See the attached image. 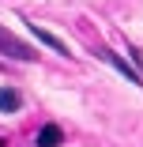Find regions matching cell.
I'll return each instance as SVG.
<instances>
[{
  "label": "cell",
  "instance_id": "1",
  "mask_svg": "<svg viewBox=\"0 0 143 147\" xmlns=\"http://www.w3.org/2000/svg\"><path fill=\"white\" fill-rule=\"evenodd\" d=\"M0 53H4V57H15V61H34V57H38L23 38H15L11 30H4V26H0Z\"/></svg>",
  "mask_w": 143,
  "mask_h": 147
},
{
  "label": "cell",
  "instance_id": "5",
  "mask_svg": "<svg viewBox=\"0 0 143 147\" xmlns=\"http://www.w3.org/2000/svg\"><path fill=\"white\" fill-rule=\"evenodd\" d=\"M19 106H23L19 91H11V87H0V113H15Z\"/></svg>",
  "mask_w": 143,
  "mask_h": 147
},
{
  "label": "cell",
  "instance_id": "6",
  "mask_svg": "<svg viewBox=\"0 0 143 147\" xmlns=\"http://www.w3.org/2000/svg\"><path fill=\"white\" fill-rule=\"evenodd\" d=\"M0 147H4V140H0Z\"/></svg>",
  "mask_w": 143,
  "mask_h": 147
},
{
  "label": "cell",
  "instance_id": "2",
  "mask_svg": "<svg viewBox=\"0 0 143 147\" xmlns=\"http://www.w3.org/2000/svg\"><path fill=\"white\" fill-rule=\"evenodd\" d=\"M98 57H102V61H109V64L117 68V72H121V76H124L128 83H139V72H136V68H132L128 61H121V57L113 53V49H98Z\"/></svg>",
  "mask_w": 143,
  "mask_h": 147
},
{
  "label": "cell",
  "instance_id": "3",
  "mask_svg": "<svg viewBox=\"0 0 143 147\" xmlns=\"http://www.w3.org/2000/svg\"><path fill=\"white\" fill-rule=\"evenodd\" d=\"M34 143H38V147H60V143H64V132H60V125H45V128H38Z\"/></svg>",
  "mask_w": 143,
  "mask_h": 147
},
{
  "label": "cell",
  "instance_id": "4",
  "mask_svg": "<svg viewBox=\"0 0 143 147\" xmlns=\"http://www.w3.org/2000/svg\"><path fill=\"white\" fill-rule=\"evenodd\" d=\"M30 34H34V38H38L42 45H49L53 53H64V57H68V45H64L60 38H56V34H49V30H42V26H38V23H30Z\"/></svg>",
  "mask_w": 143,
  "mask_h": 147
}]
</instances>
